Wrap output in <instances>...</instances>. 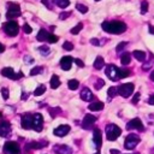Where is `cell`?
I'll list each match as a JSON object with an SVG mask.
<instances>
[{
  "instance_id": "obj_43",
  "label": "cell",
  "mask_w": 154,
  "mask_h": 154,
  "mask_svg": "<svg viewBox=\"0 0 154 154\" xmlns=\"http://www.w3.org/2000/svg\"><path fill=\"white\" fill-rule=\"evenodd\" d=\"M1 94H2L4 100L8 99V90H7V88H1Z\"/></svg>"
},
{
  "instance_id": "obj_6",
  "label": "cell",
  "mask_w": 154,
  "mask_h": 154,
  "mask_svg": "<svg viewBox=\"0 0 154 154\" xmlns=\"http://www.w3.org/2000/svg\"><path fill=\"white\" fill-rule=\"evenodd\" d=\"M4 153L5 154H20L19 144L14 141H6L4 144Z\"/></svg>"
},
{
  "instance_id": "obj_25",
  "label": "cell",
  "mask_w": 154,
  "mask_h": 154,
  "mask_svg": "<svg viewBox=\"0 0 154 154\" xmlns=\"http://www.w3.org/2000/svg\"><path fill=\"white\" fill-rule=\"evenodd\" d=\"M130 61H131V54L128 53V52L123 53L122 57H120V63L123 65H128V64H130Z\"/></svg>"
},
{
  "instance_id": "obj_2",
  "label": "cell",
  "mask_w": 154,
  "mask_h": 154,
  "mask_svg": "<svg viewBox=\"0 0 154 154\" xmlns=\"http://www.w3.org/2000/svg\"><path fill=\"white\" fill-rule=\"evenodd\" d=\"M122 134V129L116 124H108L106 126V137L108 141H116Z\"/></svg>"
},
{
  "instance_id": "obj_10",
  "label": "cell",
  "mask_w": 154,
  "mask_h": 154,
  "mask_svg": "<svg viewBox=\"0 0 154 154\" xmlns=\"http://www.w3.org/2000/svg\"><path fill=\"white\" fill-rule=\"evenodd\" d=\"M126 129L128 130H140V131H143L144 126H143V123H142V120L140 118H134L130 122H128Z\"/></svg>"
},
{
  "instance_id": "obj_31",
  "label": "cell",
  "mask_w": 154,
  "mask_h": 154,
  "mask_svg": "<svg viewBox=\"0 0 154 154\" xmlns=\"http://www.w3.org/2000/svg\"><path fill=\"white\" fill-rule=\"evenodd\" d=\"M82 28H83V24H82V23H78L76 26H73V28L71 29V34H72V35H77V34L82 30Z\"/></svg>"
},
{
  "instance_id": "obj_1",
  "label": "cell",
  "mask_w": 154,
  "mask_h": 154,
  "mask_svg": "<svg viewBox=\"0 0 154 154\" xmlns=\"http://www.w3.org/2000/svg\"><path fill=\"white\" fill-rule=\"evenodd\" d=\"M102 29L109 34H123L126 30V24L120 20H106L101 24Z\"/></svg>"
},
{
  "instance_id": "obj_39",
  "label": "cell",
  "mask_w": 154,
  "mask_h": 154,
  "mask_svg": "<svg viewBox=\"0 0 154 154\" xmlns=\"http://www.w3.org/2000/svg\"><path fill=\"white\" fill-rule=\"evenodd\" d=\"M63 48H64L65 51H72V49H73V45H72L71 42L66 41V42H64V45H63Z\"/></svg>"
},
{
  "instance_id": "obj_34",
  "label": "cell",
  "mask_w": 154,
  "mask_h": 154,
  "mask_svg": "<svg viewBox=\"0 0 154 154\" xmlns=\"http://www.w3.org/2000/svg\"><path fill=\"white\" fill-rule=\"evenodd\" d=\"M147 11H148V1L143 0L142 4H141V13L144 14V13H147Z\"/></svg>"
},
{
  "instance_id": "obj_30",
  "label": "cell",
  "mask_w": 154,
  "mask_h": 154,
  "mask_svg": "<svg viewBox=\"0 0 154 154\" xmlns=\"http://www.w3.org/2000/svg\"><path fill=\"white\" fill-rule=\"evenodd\" d=\"M117 94H118V88H116V87H109V88H108V90H107V95H108L109 99L114 97Z\"/></svg>"
},
{
  "instance_id": "obj_24",
  "label": "cell",
  "mask_w": 154,
  "mask_h": 154,
  "mask_svg": "<svg viewBox=\"0 0 154 154\" xmlns=\"http://www.w3.org/2000/svg\"><path fill=\"white\" fill-rule=\"evenodd\" d=\"M132 55L138 60V61H144L146 60V53L143 51H134Z\"/></svg>"
},
{
  "instance_id": "obj_53",
  "label": "cell",
  "mask_w": 154,
  "mask_h": 154,
  "mask_svg": "<svg viewBox=\"0 0 154 154\" xmlns=\"http://www.w3.org/2000/svg\"><path fill=\"white\" fill-rule=\"evenodd\" d=\"M2 52H5V46L2 43H0V53H2Z\"/></svg>"
},
{
  "instance_id": "obj_47",
  "label": "cell",
  "mask_w": 154,
  "mask_h": 154,
  "mask_svg": "<svg viewBox=\"0 0 154 154\" xmlns=\"http://www.w3.org/2000/svg\"><path fill=\"white\" fill-rule=\"evenodd\" d=\"M70 14H71L70 12H63V13H60L59 18H60V19H65V18H66V17H69Z\"/></svg>"
},
{
  "instance_id": "obj_19",
  "label": "cell",
  "mask_w": 154,
  "mask_h": 154,
  "mask_svg": "<svg viewBox=\"0 0 154 154\" xmlns=\"http://www.w3.org/2000/svg\"><path fill=\"white\" fill-rule=\"evenodd\" d=\"M79 96H81V99L83 101H87V102L94 100V94L91 93V90L89 88H83L82 91H81V94H79Z\"/></svg>"
},
{
  "instance_id": "obj_12",
  "label": "cell",
  "mask_w": 154,
  "mask_h": 154,
  "mask_svg": "<svg viewBox=\"0 0 154 154\" xmlns=\"http://www.w3.org/2000/svg\"><path fill=\"white\" fill-rule=\"evenodd\" d=\"M20 124H22V128L25 130L32 129V116L29 113H24L20 118Z\"/></svg>"
},
{
  "instance_id": "obj_26",
  "label": "cell",
  "mask_w": 154,
  "mask_h": 154,
  "mask_svg": "<svg viewBox=\"0 0 154 154\" xmlns=\"http://www.w3.org/2000/svg\"><path fill=\"white\" fill-rule=\"evenodd\" d=\"M60 85V79L57 75H53L52 78H51V88L52 89H57L58 87Z\"/></svg>"
},
{
  "instance_id": "obj_27",
  "label": "cell",
  "mask_w": 154,
  "mask_h": 154,
  "mask_svg": "<svg viewBox=\"0 0 154 154\" xmlns=\"http://www.w3.org/2000/svg\"><path fill=\"white\" fill-rule=\"evenodd\" d=\"M55 5H58L60 8H66L70 5V0H54Z\"/></svg>"
},
{
  "instance_id": "obj_21",
  "label": "cell",
  "mask_w": 154,
  "mask_h": 154,
  "mask_svg": "<svg viewBox=\"0 0 154 154\" xmlns=\"http://www.w3.org/2000/svg\"><path fill=\"white\" fill-rule=\"evenodd\" d=\"M48 35H49V32L46 29H40L38 32H37V35H36V40L37 41H46L47 37H48Z\"/></svg>"
},
{
  "instance_id": "obj_38",
  "label": "cell",
  "mask_w": 154,
  "mask_h": 154,
  "mask_svg": "<svg viewBox=\"0 0 154 154\" xmlns=\"http://www.w3.org/2000/svg\"><path fill=\"white\" fill-rule=\"evenodd\" d=\"M103 84H105V82H103V79H101V78H99L96 82H95V84H94V87H95V89H101L102 87H103Z\"/></svg>"
},
{
  "instance_id": "obj_35",
  "label": "cell",
  "mask_w": 154,
  "mask_h": 154,
  "mask_svg": "<svg viewBox=\"0 0 154 154\" xmlns=\"http://www.w3.org/2000/svg\"><path fill=\"white\" fill-rule=\"evenodd\" d=\"M76 8L81 12V13H87L88 12V7L85 5H82V4H76Z\"/></svg>"
},
{
  "instance_id": "obj_37",
  "label": "cell",
  "mask_w": 154,
  "mask_h": 154,
  "mask_svg": "<svg viewBox=\"0 0 154 154\" xmlns=\"http://www.w3.org/2000/svg\"><path fill=\"white\" fill-rule=\"evenodd\" d=\"M38 51H40V53H41L42 55L49 54V48H48L47 46H41V47H38Z\"/></svg>"
},
{
  "instance_id": "obj_46",
  "label": "cell",
  "mask_w": 154,
  "mask_h": 154,
  "mask_svg": "<svg viewBox=\"0 0 154 154\" xmlns=\"http://www.w3.org/2000/svg\"><path fill=\"white\" fill-rule=\"evenodd\" d=\"M75 63H76L77 66H79V67H84V63H83L81 59H77V58H76V59H75Z\"/></svg>"
},
{
  "instance_id": "obj_36",
  "label": "cell",
  "mask_w": 154,
  "mask_h": 154,
  "mask_svg": "<svg viewBox=\"0 0 154 154\" xmlns=\"http://www.w3.org/2000/svg\"><path fill=\"white\" fill-rule=\"evenodd\" d=\"M58 40H59L58 36H55V35H53V34H49L46 41H47L48 43H55V42H58Z\"/></svg>"
},
{
  "instance_id": "obj_32",
  "label": "cell",
  "mask_w": 154,
  "mask_h": 154,
  "mask_svg": "<svg viewBox=\"0 0 154 154\" xmlns=\"http://www.w3.org/2000/svg\"><path fill=\"white\" fill-rule=\"evenodd\" d=\"M48 112L51 113V117H52V118H54L58 113H60V112H61V109H60L59 107H54V108H53V107H51V108H48Z\"/></svg>"
},
{
  "instance_id": "obj_14",
  "label": "cell",
  "mask_w": 154,
  "mask_h": 154,
  "mask_svg": "<svg viewBox=\"0 0 154 154\" xmlns=\"http://www.w3.org/2000/svg\"><path fill=\"white\" fill-rule=\"evenodd\" d=\"M93 141H94L96 149L99 150L101 148V144H102V135H101V130L97 128L94 129V131H93Z\"/></svg>"
},
{
  "instance_id": "obj_28",
  "label": "cell",
  "mask_w": 154,
  "mask_h": 154,
  "mask_svg": "<svg viewBox=\"0 0 154 154\" xmlns=\"http://www.w3.org/2000/svg\"><path fill=\"white\" fill-rule=\"evenodd\" d=\"M67 85H69V88H70L71 90H76V89L78 88V85H79V82H78L77 79H70V81L67 82Z\"/></svg>"
},
{
  "instance_id": "obj_4",
  "label": "cell",
  "mask_w": 154,
  "mask_h": 154,
  "mask_svg": "<svg viewBox=\"0 0 154 154\" xmlns=\"http://www.w3.org/2000/svg\"><path fill=\"white\" fill-rule=\"evenodd\" d=\"M140 141H141V138H140L138 135H136V134H130V135L126 136V138H125V141H124V147H125V149L131 150V149H134V148L140 143Z\"/></svg>"
},
{
  "instance_id": "obj_15",
  "label": "cell",
  "mask_w": 154,
  "mask_h": 154,
  "mask_svg": "<svg viewBox=\"0 0 154 154\" xmlns=\"http://www.w3.org/2000/svg\"><path fill=\"white\" fill-rule=\"evenodd\" d=\"M70 125H65V124H63V125H59L58 128H55L54 130H53V134L55 135V136H58V137H64L65 135H67V132L70 131Z\"/></svg>"
},
{
  "instance_id": "obj_57",
  "label": "cell",
  "mask_w": 154,
  "mask_h": 154,
  "mask_svg": "<svg viewBox=\"0 0 154 154\" xmlns=\"http://www.w3.org/2000/svg\"><path fill=\"white\" fill-rule=\"evenodd\" d=\"M95 1H100V0H95Z\"/></svg>"
},
{
  "instance_id": "obj_49",
  "label": "cell",
  "mask_w": 154,
  "mask_h": 154,
  "mask_svg": "<svg viewBox=\"0 0 154 154\" xmlns=\"http://www.w3.org/2000/svg\"><path fill=\"white\" fill-rule=\"evenodd\" d=\"M24 61L31 64V63H34V59H31V57H25V58H24Z\"/></svg>"
},
{
  "instance_id": "obj_58",
  "label": "cell",
  "mask_w": 154,
  "mask_h": 154,
  "mask_svg": "<svg viewBox=\"0 0 154 154\" xmlns=\"http://www.w3.org/2000/svg\"><path fill=\"white\" fill-rule=\"evenodd\" d=\"M136 154H138V153H136Z\"/></svg>"
},
{
  "instance_id": "obj_11",
  "label": "cell",
  "mask_w": 154,
  "mask_h": 154,
  "mask_svg": "<svg viewBox=\"0 0 154 154\" xmlns=\"http://www.w3.org/2000/svg\"><path fill=\"white\" fill-rule=\"evenodd\" d=\"M1 75H2L4 77L11 78V79H18V78H22V77H23V73H22V72H18V73L16 75L12 67H4V69L1 70Z\"/></svg>"
},
{
  "instance_id": "obj_48",
  "label": "cell",
  "mask_w": 154,
  "mask_h": 154,
  "mask_svg": "<svg viewBox=\"0 0 154 154\" xmlns=\"http://www.w3.org/2000/svg\"><path fill=\"white\" fill-rule=\"evenodd\" d=\"M90 43L94 45V46H99V45H100V42H99L97 38H91V40H90Z\"/></svg>"
},
{
  "instance_id": "obj_44",
  "label": "cell",
  "mask_w": 154,
  "mask_h": 154,
  "mask_svg": "<svg viewBox=\"0 0 154 154\" xmlns=\"http://www.w3.org/2000/svg\"><path fill=\"white\" fill-rule=\"evenodd\" d=\"M23 30H24L25 34H30V32L32 31V29H31V26H30L29 24H24V25H23Z\"/></svg>"
},
{
  "instance_id": "obj_54",
  "label": "cell",
  "mask_w": 154,
  "mask_h": 154,
  "mask_svg": "<svg viewBox=\"0 0 154 154\" xmlns=\"http://www.w3.org/2000/svg\"><path fill=\"white\" fill-rule=\"evenodd\" d=\"M150 79H152V81L154 82V71H153V72L150 73Z\"/></svg>"
},
{
  "instance_id": "obj_52",
  "label": "cell",
  "mask_w": 154,
  "mask_h": 154,
  "mask_svg": "<svg viewBox=\"0 0 154 154\" xmlns=\"http://www.w3.org/2000/svg\"><path fill=\"white\" fill-rule=\"evenodd\" d=\"M109 153H111V154H120V152H119V150H117V149H111V150H109Z\"/></svg>"
},
{
  "instance_id": "obj_18",
  "label": "cell",
  "mask_w": 154,
  "mask_h": 154,
  "mask_svg": "<svg viewBox=\"0 0 154 154\" xmlns=\"http://www.w3.org/2000/svg\"><path fill=\"white\" fill-rule=\"evenodd\" d=\"M71 65H72V57L65 55V57L61 58V60H60V67L64 71H69L71 69Z\"/></svg>"
},
{
  "instance_id": "obj_5",
  "label": "cell",
  "mask_w": 154,
  "mask_h": 154,
  "mask_svg": "<svg viewBox=\"0 0 154 154\" xmlns=\"http://www.w3.org/2000/svg\"><path fill=\"white\" fill-rule=\"evenodd\" d=\"M105 73L106 76L111 79V81H118L120 79V76H119V67H117L116 65L113 64H109L106 66V70H105Z\"/></svg>"
},
{
  "instance_id": "obj_45",
  "label": "cell",
  "mask_w": 154,
  "mask_h": 154,
  "mask_svg": "<svg viewBox=\"0 0 154 154\" xmlns=\"http://www.w3.org/2000/svg\"><path fill=\"white\" fill-rule=\"evenodd\" d=\"M140 97H141V94L140 93H136L135 95H134V97H132V103H137L138 102V100H140Z\"/></svg>"
},
{
  "instance_id": "obj_3",
  "label": "cell",
  "mask_w": 154,
  "mask_h": 154,
  "mask_svg": "<svg viewBox=\"0 0 154 154\" xmlns=\"http://www.w3.org/2000/svg\"><path fill=\"white\" fill-rule=\"evenodd\" d=\"M2 29L7 36H16L19 31V26H18L17 22H14V20H8V22L4 23Z\"/></svg>"
},
{
  "instance_id": "obj_22",
  "label": "cell",
  "mask_w": 154,
  "mask_h": 154,
  "mask_svg": "<svg viewBox=\"0 0 154 154\" xmlns=\"http://www.w3.org/2000/svg\"><path fill=\"white\" fill-rule=\"evenodd\" d=\"M103 102H101V101H95V102H91L89 106H88V108L90 109V111H101L102 108H103Z\"/></svg>"
},
{
  "instance_id": "obj_7",
  "label": "cell",
  "mask_w": 154,
  "mask_h": 154,
  "mask_svg": "<svg viewBox=\"0 0 154 154\" xmlns=\"http://www.w3.org/2000/svg\"><path fill=\"white\" fill-rule=\"evenodd\" d=\"M19 16H20V7H19V5H17L14 2H8L7 4V13H6L7 19H13V18L19 17Z\"/></svg>"
},
{
  "instance_id": "obj_51",
  "label": "cell",
  "mask_w": 154,
  "mask_h": 154,
  "mask_svg": "<svg viewBox=\"0 0 154 154\" xmlns=\"http://www.w3.org/2000/svg\"><path fill=\"white\" fill-rule=\"evenodd\" d=\"M148 102H149L150 105H154V95H150V96H149V99H148Z\"/></svg>"
},
{
  "instance_id": "obj_50",
  "label": "cell",
  "mask_w": 154,
  "mask_h": 154,
  "mask_svg": "<svg viewBox=\"0 0 154 154\" xmlns=\"http://www.w3.org/2000/svg\"><path fill=\"white\" fill-rule=\"evenodd\" d=\"M148 31H149L152 35H154V26H153V25H148Z\"/></svg>"
},
{
  "instance_id": "obj_20",
  "label": "cell",
  "mask_w": 154,
  "mask_h": 154,
  "mask_svg": "<svg viewBox=\"0 0 154 154\" xmlns=\"http://www.w3.org/2000/svg\"><path fill=\"white\" fill-rule=\"evenodd\" d=\"M46 142H38V141H32L30 143H26L25 144V150L28 152L29 149H41L43 147H46Z\"/></svg>"
},
{
  "instance_id": "obj_16",
  "label": "cell",
  "mask_w": 154,
  "mask_h": 154,
  "mask_svg": "<svg viewBox=\"0 0 154 154\" xmlns=\"http://www.w3.org/2000/svg\"><path fill=\"white\" fill-rule=\"evenodd\" d=\"M53 152L57 154H72V148L66 144H58L53 147Z\"/></svg>"
},
{
  "instance_id": "obj_23",
  "label": "cell",
  "mask_w": 154,
  "mask_h": 154,
  "mask_svg": "<svg viewBox=\"0 0 154 154\" xmlns=\"http://www.w3.org/2000/svg\"><path fill=\"white\" fill-rule=\"evenodd\" d=\"M105 66V60H103V58L102 57H96V59H95V61H94V67L96 69V70H101L102 67Z\"/></svg>"
},
{
  "instance_id": "obj_55",
  "label": "cell",
  "mask_w": 154,
  "mask_h": 154,
  "mask_svg": "<svg viewBox=\"0 0 154 154\" xmlns=\"http://www.w3.org/2000/svg\"><path fill=\"white\" fill-rule=\"evenodd\" d=\"M25 154H30V153H28V152H26V153H25Z\"/></svg>"
},
{
  "instance_id": "obj_13",
  "label": "cell",
  "mask_w": 154,
  "mask_h": 154,
  "mask_svg": "<svg viewBox=\"0 0 154 154\" xmlns=\"http://www.w3.org/2000/svg\"><path fill=\"white\" fill-rule=\"evenodd\" d=\"M96 122V117L95 116H91V114H85L84 118H83V122H82V128L83 129H90L94 123Z\"/></svg>"
},
{
  "instance_id": "obj_29",
  "label": "cell",
  "mask_w": 154,
  "mask_h": 154,
  "mask_svg": "<svg viewBox=\"0 0 154 154\" xmlns=\"http://www.w3.org/2000/svg\"><path fill=\"white\" fill-rule=\"evenodd\" d=\"M45 91H46V87H45L43 84H40V85L34 90V95H35V96H40V95H42Z\"/></svg>"
},
{
  "instance_id": "obj_33",
  "label": "cell",
  "mask_w": 154,
  "mask_h": 154,
  "mask_svg": "<svg viewBox=\"0 0 154 154\" xmlns=\"http://www.w3.org/2000/svg\"><path fill=\"white\" fill-rule=\"evenodd\" d=\"M129 75H130V71L128 69H123V67L119 69V76H120V78H125Z\"/></svg>"
},
{
  "instance_id": "obj_17",
  "label": "cell",
  "mask_w": 154,
  "mask_h": 154,
  "mask_svg": "<svg viewBox=\"0 0 154 154\" xmlns=\"http://www.w3.org/2000/svg\"><path fill=\"white\" fill-rule=\"evenodd\" d=\"M11 135V124L8 122H1L0 123V136L7 137Z\"/></svg>"
},
{
  "instance_id": "obj_56",
  "label": "cell",
  "mask_w": 154,
  "mask_h": 154,
  "mask_svg": "<svg viewBox=\"0 0 154 154\" xmlns=\"http://www.w3.org/2000/svg\"><path fill=\"white\" fill-rule=\"evenodd\" d=\"M1 116H2V114H1V112H0V117H1Z\"/></svg>"
},
{
  "instance_id": "obj_42",
  "label": "cell",
  "mask_w": 154,
  "mask_h": 154,
  "mask_svg": "<svg viewBox=\"0 0 154 154\" xmlns=\"http://www.w3.org/2000/svg\"><path fill=\"white\" fill-rule=\"evenodd\" d=\"M152 63H153V59H152L150 61H147V63H144V64H143V66H142V69H143L144 71H148V70L150 69V66H152Z\"/></svg>"
},
{
  "instance_id": "obj_8",
  "label": "cell",
  "mask_w": 154,
  "mask_h": 154,
  "mask_svg": "<svg viewBox=\"0 0 154 154\" xmlns=\"http://www.w3.org/2000/svg\"><path fill=\"white\" fill-rule=\"evenodd\" d=\"M117 88H118V94L126 99V97H129L134 93L135 85L132 83H124V84H122V85H119Z\"/></svg>"
},
{
  "instance_id": "obj_41",
  "label": "cell",
  "mask_w": 154,
  "mask_h": 154,
  "mask_svg": "<svg viewBox=\"0 0 154 154\" xmlns=\"http://www.w3.org/2000/svg\"><path fill=\"white\" fill-rule=\"evenodd\" d=\"M126 45H128V42H120V43H118V46L116 47V51L119 53L120 51H123V49H124V47H125Z\"/></svg>"
},
{
  "instance_id": "obj_40",
  "label": "cell",
  "mask_w": 154,
  "mask_h": 154,
  "mask_svg": "<svg viewBox=\"0 0 154 154\" xmlns=\"http://www.w3.org/2000/svg\"><path fill=\"white\" fill-rule=\"evenodd\" d=\"M42 72V67H34L31 71H30V76H35L37 73H41Z\"/></svg>"
},
{
  "instance_id": "obj_9",
  "label": "cell",
  "mask_w": 154,
  "mask_h": 154,
  "mask_svg": "<svg viewBox=\"0 0 154 154\" xmlns=\"http://www.w3.org/2000/svg\"><path fill=\"white\" fill-rule=\"evenodd\" d=\"M43 128V117L41 113L32 114V129L37 132H40Z\"/></svg>"
}]
</instances>
